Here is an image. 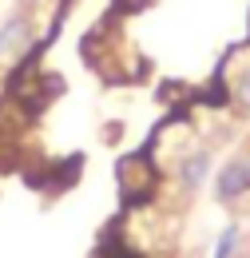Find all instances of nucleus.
<instances>
[{"label": "nucleus", "instance_id": "1", "mask_svg": "<svg viewBox=\"0 0 250 258\" xmlns=\"http://www.w3.org/2000/svg\"><path fill=\"white\" fill-rule=\"evenodd\" d=\"M246 191H250V155H238V159H230L215 175V199L219 203H234Z\"/></svg>", "mask_w": 250, "mask_h": 258}, {"label": "nucleus", "instance_id": "2", "mask_svg": "<svg viewBox=\"0 0 250 258\" xmlns=\"http://www.w3.org/2000/svg\"><path fill=\"white\" fill-rule=\"evenodd\" d=\"M32 48V20L28 16H8L0 24V60H16Z\"/></svg>", "mask_w": 250, "mask_h": 258}, {"label": "nucleus", "instance_id": "3", "mask_svg": "<svg viewBox=\"0 0 250 258\" xmlns=\"http://www.w3.org/2000/svg\"><path fill=\"white\" fill-rule=\"evenodd\" d=\"M211 171H215V155H211L207 147L187 151V155L179 159V183H183L187 191H199V187L211 179Z\"/></svg>", "mask_w": 250, "mask_h": 258}, {"label": "nucleus", "instance_id": "4", "mask_svg": "<svg viewBox=\"0 0 250 258\" xmlns=\"http://www.w3.org/2000/svg\"><path fill=\"white\" fill-rule=\"evenodd\" d=\"M238 246H242V230L230 223V226H222V230H219L211 258H238Z\"/></svg>", "mask_w": 250, "mask_h": 258}, {"label": "nucleus", "instance_id": "5", "mask_svg": "<svg viewBox=\"0 0 250 258\" xmlns=\"http://www.w3.org/2000/svg\"><path fill=\"white\" fill-rule=\"evenodd\" d=\"M234 103H238V111H250V72H242L234 84Z\"/></svg>", "mask_w": 250, "mask_h": 258}, {"label": "nucleus", "instance_id": "6", "mask_svg": "<svg viewBox=\"0 0 250 258\" xmlns=\"http://www.w3.org/2000/svg\"><path fill=\"white\" fill-rule=\"evenodd\" d=\"M20 4H36V0H20Z\"/></svg>", "mask_w": 250, "mask_h": 258}]
</instances>
